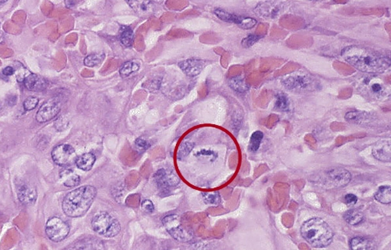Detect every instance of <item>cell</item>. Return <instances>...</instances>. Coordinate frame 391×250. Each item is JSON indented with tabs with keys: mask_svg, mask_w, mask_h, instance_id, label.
Segmentation results:
<instances>
[{
	"mask_svg": "<svg viewBox=\"0 0 391 250\" xmlns=\"http://www.w3.org/2000/svg\"><path fill=\"white\" fill-rule=\"evenodd\" d=\"M264 134L262 131H254L252 134L250 140L249 149L250 151L255 153L259 149L260 145L262 143V140H263Z\"/></svg>",
	"mask_w": 391,
	"mask_h": 250,
	"instance_id": "cell-27",
	"label": "cell"
},
{
	"mask_svg": "<svg viewBox=\"0 0 391 250\" xmlns=\"http://www.w3.org/2000/svg\"><path fill=\"white\" fill-rule=\"evenodd\" d=\"M262 36L257 35V34H250L248 37H246L242 40V46L244 48H250L252 46L255 44L257 42L262 39Z\"/></svg>",
	"mask_w": 391,
	"mask_h": 250,
	"instance_id": "cell-31",
	"label": "cell"
},
{
	"mask_svg": "<svg viewBox=\"0 0 391 250\" xmlns=\"http://www.w3.org/2000/svg\"><path fill=\"white\" fill-rule=\"evenodd\" d=\"M229 85L231 86L233 90H235L237 93H245L248 90V85L245 81V79L242 77H235L229 81Z\"/></svg>",
	"mask_w": 391,
	"mask_h": 250,
	"instance_id": "cell-26",
	"label": "cell"
},
{
	"mask_svg": "<svg viewBox=\"0 0 391 250\" xmlns=\"http://www.w3.org/2000/svg\"><path fill=\"white\" fill-rule=\"evenodd\" d=\"M308 1H318V0H308Z\"/></svg>",
	"mask_w": 391,
	"mask_h": 250,
	"instance_id": "cell-40",
	"label": "cell"
},
{
	"mask_svg": "<svg viewBox=\"0 0 391 250\" xmlns=\"http://www.w3.org/2000/svg\"><path fill=\"white\" fill-rule=\"evenodd\" d=\"M373 155L380 161H391V145L388 143L378 144L373 148Z\"/></svg>",
	"mask_w": 391,
	"mask_h": 250,
	"instance_id": "cell-19",
	"label": "cell"
},
{
	"mask_svg": "<svg viewBox=\"0 0 391 250\" xmlns=\"http://www.w3.org/2000/svg\"><path fill=\"white\" fill-rule=\"evenodd\" d=\"M75 162L78 168L84 172H88L94 167L95 162V156L92 153H86L77 156Z\"/></svg>",
	"mask_w": 391,
	"mask_h": 250,
	"instance_id": "cell-18",
	"label": "cell"
},
{
	"mask_svg": "<svg viewBox=\"0 0 391 250\" xmlns=\"http://www.w3.org/2000/svg\"><path fill=\"white\" fill-rule=\"evenodd\" d=\"M18 199L21 203L25 206H29L35 202L37 199V192L35 188L30 185L24 184L18 188Z\"/></svg>",
	"mask_w": 391,
	"mask_h": 250,
	"instance_id": "cell-15",
	"label": "cell"
},
{
	"mask_svg": "<svg viewBox=\"0 0 391 250\" xmlns=\"http://www.w3.org/2000/svg\"><path fill=\"white\" fill-rule=\"evenodd\" d=\"M344 218L347 223L353 226L359 225L365 220V217L362 213L357 210H350L346 212L344 215Z\"/></svg>",
	"mask_w": 391,
	"mask_h": 250,
	"instance_id": "cell-22",
	"label": "cell"
},
{
	"mask_svg": "<svg viewBox=\"0 0 391 250\" xmlns=\"http://www.w3.org/2000/svg\"><path fill=\"white\" fill-rule=\"evenodd\" d=\"M285 10V6L282 2L278 1H265L261 2L256 6V15H258L262 18L276 19L280 16Z\"/></svg>",
	"mask_w": 391,
	"mask_h": 250,
	"instance_id": "cell-10",
	"label": "cell"
},
{
	"mask_svg": "<svg viewBox=\"0 0 391 250\" xmlns=\"http://www.w3.org/2000/svg\"><path fill=\"white\" fill-rule=\"evenodd\" d=\"M164 228L173 238L179 242H188L193 238L190 232L183 227L176 215L165 217L162 220Z\"/></svg>",
	"mask_w": 391,
	"mask_h": 250,
	"instance_id": "cell-6",
	"label": "cell"
},
{
	"mask_svg": "<svg viewBox=\"0 0 391 250\" xmlns=\"http://www.w3.org/2000/svg\"><path fill=\"white\" fill-rule=\"evenodd\" d=\"M350 247L353 250H371L373 248V242L364 237H355L350 241Z\"/></svg>",
	"mask_w": 391,
	"mask_h": 250,
	"instance_id": "cell-20",
	"label": "cell"
},
{
	"mask_svg": "<svg viewBox=\"0 0 391 250\" xmlns=\"http://www.w3.org/2000/svg\"><path fill=\"white\" fill-rule=\"evenodd\" d=\"M51 155L55 164L63 167L69 165L76 159L75 149L68 144H61L55 146Z\"/></svg>",
	"mask_w": 391,
	"mask_h": 250,
	"instance_id": "cell-9",
	"label": "cell"
},
{
	"mask_svg": "<svg viewBox=\"0 0 391 250\" xmlns=\"http://www.w3.org/2000/svg\"><path fill=\"white\" fill-rule=\"evenodd\" d=\"M24 84L29 91L42 92L47 87L46 79L35 74H31L24 80Z\"/></svg>",
	"mask_w": 391,
	"mask_h": 250,
	"instance_id": "cell-16",
	"label": "cell"
},
{
	"mask_svg": "<svg viewBox=\"0 0 391 250\" xmlns=\"http://www.w3.org/2000/svg\"><path fill=\"white\" fill-rule=\"evenodd\" d=\"M92 227L94 232L107 238H113L121 232L119 221L106 212H101L94 217Z\"/></svg>",
	"mask_w": 391,
	"mask_h": 250,
	"instance_id": "cell-5",
	"label": "cell"
},
{
	"mask_svg": "<svg viewBox=\"0 0 391 250\" xmlns=\"http://www.w3.org/2000/svg\"><path fill=\"white\" fill-rule=\"evenodd\" d=\"M15 73V70L12 67H6L2 70V74H3L5 76H11V75H14Z\"/></svg>",
	"mask_w": 391,
	"mask_h": 250,
	"instance_id": "cell-38",
	"label": "cell"
},
{
	"mask_svg": "<svg viewBox=\"0 0 391 250\" xmlns=\"http://www.w3.org/2000/svg\"><path fill=\"white\" fill-rule=\"evenodd\" d=\"M133 31L128 26L122 27L120 31V40L122 45H124L125 47H132L134 43Z\"/></svg>",
	"mask_w": 391,
	"mask_h": 250,
	"instance_id": "cell-23",
	"label": "cell"
},
{
	"mask_svg": "<svg viewBox=\"0 0 391 250\" xmlns=\"http://www.w3.org/2000/svg\"><path fill=\"white\" fill-rule=\"evenodd\" d=\"M300 233L303 238L315 248H325L329 246L334 235L327 222L318 218H312L304 222L300 228Z\"/></svg>",
	"mask_w": 391,
	"mask_h": 250,
	"instance_id": "cell-3",
	"label": "cell"
},
{
	"mask_svg": "<svg viewBox=\"0 0 391 250\" xmlns=\"http://www.w3.org/2000/svg\"><path fill=\"white\" fill-rule=\"evenodd\" d=\"M369 89H370V92L373 93V95H381L382 93H383V86L382 84L379 82H375L372 84L369 87Z\"/></svg>",
	"mask_w": 391,
	"mask_h": 250,
	"instance_id": "cell-35",
	"label": "cell"
},
{
	"mask_svg": "<svg viewBox=\"0 0 391 250\" xmlns=\"http://www.w3.org/2000/svg\"><path fill=\"white\" fill-rule=\"evenodd\" d=\"M142 207L147 213H153L154 210V204L149 200H144L142 203Z\"/></svg>",
	"mask_w": 391,
	"mask_h": 250,
	"instance_id": "cell-37",
	"label": "cell"
},
{
	"mask_svg": "<svg viewBox=\"0 0 391 250\" xmlns=\"http://www.w3.org/2000/svg\"><path fill=\"white\" fill-rule=\"evenodd\" d=\"M344 201L349 206H352L358 202V197L354 194H347L345 196Z\"/></svg>",
	"mask_w": 391,
	"mask_h": 250,
	"instance_id": "cell-36",
	"label": "cell"
},
{
	"mask_svg": "<svg viewBox=\"0 0 391 250\" xmlns=\"http://www.w3.org/2000/svg\"><path fill=\"white\" fill-rule=\"evenodd\" d=\"M96 189L92 186H84L72 190L66 195L62 203V209L67 217L83 216L95 200Z\"/></svg>",
	"mask_w": 391,
	"mask_h": 250,
	"instance_id": "cell-2",
	"label": "cell"
},
{
	"mask_svg": "<svg viewBox=\"0 0 391 250\" xmlns=\"http://www.w3.org/2000/svg\"><path fill=\"white\" fill-rule=\"evenodd\" d=\"M69 232V225L61 218L54 217L47 221L46 233L53 242H61L68 235Z\"/></svg>",
	"mask_w": 391,
	"mask_h": 250,
	"instance_id": "cell-7",
	"label": "cell"
},
{
	"mask_svg": "<svg viewBox=\"0 0 391 250\" xmlns=\"http://www.w3.org/2000/svg\"><path fill=\"white\" fill-rule=\"evenodd\" d=\"M282 84L287 89L293 91H301L310 89L313 84V80L310 76L302 74L289 75L282 80Z\"/></svg>",
	"mask_w": 391,
	"mask_h": 250,
	"instance_id": "cell-12",
	"label": "cell"
},
{
	"mask_svg": "<svg viewBox=\"0 0 391 250\" xmlns=\"http://www.w3.org/2000/svg\"><path fill=\"white\" fill-rule=\"evenodd\" d=\"M38 104H39V99L37 97L30 96L25 99L23 105H24L25 110L30 111L36 108Z\"/></svg>",
	"mask_w": 391,
	"mask_h": 250,
	"instance_id": "cell-32",
	"label": "cell"
},
{
	"mask_svg": "<svg viewBox=\"0 0 391 250\" xmlns=\"http://www.w3.org/2000/svg\"><path fill=\"white\" fill-rule=\"evenodd\" d=\"M7 1H8V0H0V6H1V5L4 4V3H6Z\"/></svg>",
	"mask_w": 391,
	"mask_h": 250,
	"instance_id": "cell-39",
	"label": "cell"
},
{
	"mask_svg": "<svg viewBox=\"0 0 391 250\" xmlns=\"http://www.w3.org/2000/svg\"><path fill=\"white\" fill-rule=\"evenodd\" d=\"M61 103L57 98L47 100L37 112L36 120L39 123H45L57 117L61 111Z\"/></svg>",
	"mask_w": 391,
	"mask_h": 250,
	"instance_id": "cell-11",
	"label": "cell"
},
{
	"mask_svg": "<svg viewBox=\"0 0 391 250\" xmlns=\"http://www.w3.org/2000/svg\"><path fill=\"white\" fill-rule=\"evenodd\" d=\"M136 146L137 149H140V151H146V149H149L150 146V144L146 140H144L142 138H139L138 140H136Z\"/></svg>",
	"mask_w": 391,
	"mask_h": 250,
	"instance_id": "cell-34",
	"label": "cell"
},
{
	"mask_svg": "<svg viewBox=\"0 0 391 250\" xmlns=\"http://www.w3.org/2000/svg\"><path fill=\"white\" fill-rule=\"evenodd\" d=\"M0 34H1V31H0Z\"/></svg>",
	"mask_w": 391,
	"mask_h": 250,
	"instance_id": "cell-41",
	"label": "cell"
},
{
	"mask_svg": "<svg viewBox=\"0 0 391 250\" xmlns=\"http://www.w3.org/2000/svg\"><path fill=\"white\" fill-rule=\"evenodd\" d=\"M154 180L162 193L168 192L169 188L176 186L179 182L176 175L171 173L169 174L164 169H160L155 173Z\"/></svg>",
	"mask_w": 391,
	"mask_h": 250,
	"instance_id": "cell-13",
	"label": "cell"
},
{
	"mask_svg": "<svg viewBox=\"0 0 391 250\" xmlns=\"http://www.w3.org/2000/svg\"><path fill=\"white\" fill-rule=\"evenodd\" d=\"M341 56L352 67L367 74H382L391 67L390 57L363 46L352 45L345 47Z\"/></svg>",
	"mask_w": 391,
	"mask_h": 250,
	"instance_id": "cell-1",
	"label": "cell"
},
{
	"mask_svg": "<svg viewBox=\"0 0 391 250\" xmlns=\"http://www.w3.org/2000/svg\"><path fill=\"white\" fill-rule=\"evenodd\" d=\"M276 109L281 111H288L290 108V102L286 95L284 93H279L276 95V104H275Z\"/></svg>",
	"mask_w": 391,
	"mask_h": 250,
	"instance_id": "cell-29",
	"label": "cell"
},
{
	"mask_svg": "<svg viewBox=\"0 0 391 250\" xmlns=\"http://www.w3.org/2000/svg\"><path fill=\"white\" fill-rule=\"evenodd\" d=\"M203 199L206 203L214 206H217L221 202L220 195L216 192L203 193Z\"/></svg>",
	"mask_w": 391,
	"mask_h": 250,
	"instance_id": "cell-30",
	"label": "cell"
},
{
	"mask_svg": "<svg viewBox=\"0 0 391 250\" xmlns=\"http://www.w3.org/2000/svg\"><path fill=\"white\" fill-rule=\"evenodd\" d=\"M205 62L198 59H188L178 62V67L189 77H196L205 67Z\"/></svg>",
	"mask_w": 391,
	"mask_h": 250,
	"instance_id": "cell-14",
	"label": "cell"
},
{
	"mask_svg": "<svg viewBox=\"0 0 391 250\" xmlns=\"http://www.w3.org/2000/svg\"><path fill=\"white\" fill-rule=\"evenodd\" d=\"M193 147V143H190V142H188V141H187V142H183V143L180 145L179 149H178V158L185 157L187 154H189V152L192 150Z\"/></svg>",
	"mask_w": 391,
	"mask_h": 250,
	"instance_id": "cell-33",
	"label": "cell"
},
{
	"mask_svg": "<svg viewBox=\"0 0 391 250\" xmlns=\"http://www.w3.org/2000/svg\"><path fill=\"white\" fill-rule=\"evenodd\" d=\"M214 13L218 18L224 22L233 23L245 30L253 29V27H255L256 24H258V20L253 17L234 15L222 9H216Z\"/></svg>",
	"mask_w": 391,
	"mask_h": 250,
	"instance_id": "cell-8",
	"label": "cell"
},
{
	"mask_svg": "<svg viewBox=\"0 0 391 250\" xmlns=\"http://www.w3.org/2000/svg\"><path fill=\"white\" fill-rule=\"evenodd\" d=\"M391 186H381L375 193V199L378 202L383 204L391 203Z\"/></svg>",
	"mask_w": 391,
	"mask_h": 250,
	"instance_id": "cell-24",
	"label": "cell"
},
{
	"mask_svg": "<svg viewBox=\"0 0 391 250\" xmlns=\"http://www.w3.org/2000/svg\"><path fill=\"white\" fill-rule=\"evenodd\" d=\"M125 2L140 16L148 15L151 9L150 0H125Z\"/></svg>",
	"mask_w": 391,
	"mask_h": 250,
	"instance_id": "cell-17",
	"label": "cell"
},
{
	"mask_svg": "<svg viewBox=\"0 0 391 250\" xmlns=\"http://www.w3.org/2000/svg\"><path fill=\"white\" fill-rule=\"evenodd\" d=\"M105 58V54L104 53H94L90 54L88 57H85L84 60V63L87 67H95L97 66L100 62H103Z\"/></svg>",
	"mask_w": 391,
	"mask_h": 250,
	"instance_id": "cell-28",
	"label": "cell"
},
{
	"mask_svg": "<svg viewBox=\"0 0 391 250\" xmlns=\"http://www.w3.org/2000/svg\"><path fill=\"white\" fill-rule=\"evenodd\" d=\"M140 69V64L135 61H128L125 62L120 70V75L122 78H128L134 73L137 72Z\"/></svg>",
	"mask_w": 391,
	"mask_h": 250,
	"instance_id": "cell-25",
	"label": "cell"
},
{
	"mask_svg": "<svg viewBox=\"0 0 391 250\" xmlns=\"http://www.w3.org/2000/svg\"><path fill=\"white\" fill-rule=\"evenodd\" d=\"M314 182H318L325 188H338L347 186L351 182V174L344 168H331L316 176Z\"/></svg>",
	"mask_w": 391,
	"mask_h": 250,
	"instance_id": "cell-4",
	"label": "cell"
},
{
	"mask_svg": "<svg viewBox=\"0 0 391 250\" xmlns=\"http://www.w3.org/2000/svg\"><path fill=\"white\" fill-rule=\"evenodd\" d=\"M61 177L63 179V185L67 187H75L80 183L79 176L74 173L71 170H63L61 173Z\"/></svg>",
	"mask_w": 391,
	"mask_h": 250,
	"instance_id": "cell-21",
	"label": "cell"
}]
</instances>
